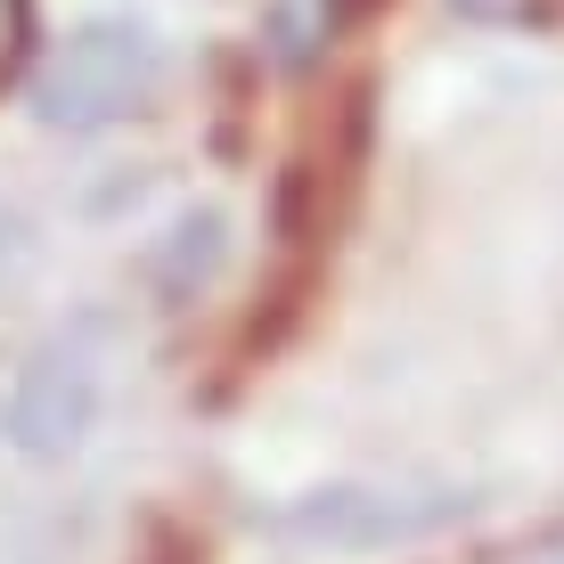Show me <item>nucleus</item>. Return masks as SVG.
<instances>
[{
	"label": "nucleus",
	"instance_id": "f257e3e1",
	"mask_svg": "<svg viewBox=\"0 0 564 564\" xmlns=\"http://www.w3.org/2000/svg\"><path fill=\"white\" fill-rule=\"evenodd\" d=\"M155 74H164V57L140 25H83L42 57L33 115L50 131H107L155 99Z\"/></svg>",
	"mask_w": 564,
	"mask_h": 564
},
{
	"label": "nucleus",
	"instance_id": "39448f33",
	"mask_svg": "<svg viewBox=\"0 0 564 564\" xmlns=\"http://www.w3.org/2000/svg\"><path fill=\"white\" fill-rule=\"evenodd\" d=\"M466 17H523V0H458Z\"/></svg>",
	"mask_w": 564,
	"mask_h": 564
},
{
	"label": "nucleus",
	"instance_id": "f03ea898",
	"mask_svg": "<svg viewBox=\"0 0 564 564\" xmlns=\"http://www.w3.org/2000/svg\"><path fill=\"white\" fill-rule=\"evenodd\" d=\"M90 417H99V360H90L83 336H50L42 352L17 368L9 442L25 458H66V451H83Z\"/></svg>",
	"mask_w": 564,
	"mask_h": 564
},
{
	"label": "nucleus",
	"instance_id": "20e7f679",
	"mask_svg": "<svg viewBox=\"0 0 564 564\" xmlns=\"http://www.w3.org/2000/svg\"><path fill=\"white\" fill-rule=\"evenodd\" d=\"M25 57V0H0V74Z\"/></svg>",
	"mask_w": 564,
	"mask_h": 564
},
{
	"label": "nucleus",
	"instance_id": "7ed1b4c3",
	"mask_svg": "<svg viewBox=\"0 0 564 564\" xmlns=\"http://www.w3.org/2000/svg\"><path fill=\"white\" fill-rule=\"evenodd\" d=\"M466 516L458 491H368V482H344V491H311L295 508H279L286 540H327V549H384V540H417L434 523Z\"/></svg>",
	"mask_w": 564,
	"mask_h": 564
}]
</instances>
